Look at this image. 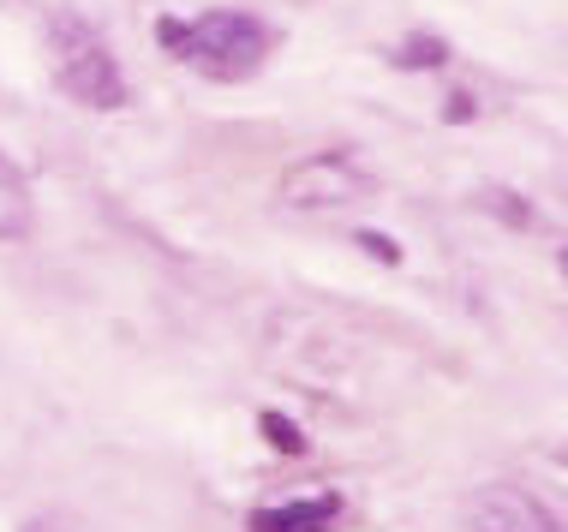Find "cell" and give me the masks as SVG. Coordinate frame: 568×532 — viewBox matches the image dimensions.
Listing matches in <instances>:
<instances>
[{"label": "cell", "mask_w": 568, "mask_h": 532, "mask_svg": "<svg viewBox=\"0 0 568 532\" xmlns=\"http://www.w3.org/2000/svg\"><path fill=\"white\" fill-rule=\"evenodd\" d=\"M156 42L168 54H180L192 72L216 84H240L264 66V54L275 49V30L257 19V12H240V7H210L197 12L192 24L180 19H162L156 24Z\"/></svg>", "instance_id": "1"}, {"label": "cell", "mask_w": 568, "mask_h": 532, "mask_svg": "<svg viewBox=\"0 0 568 532\" xmlns=\"http://www.w3.org/2000/svg\"><path fill=\"white\" fill-rule=\"evenodd\" d=\"M49 54H54V79L72 102H84V109H120L126 102V79H120L114 49L79 12H49Z\"/></svg>", "instance_id": "2"}, {"label": "cell", "mask_w": 568, "mask_h": 532, "mask_svg": "<svg viewBox=\"0 0 568 532\" xmlns=\"http://www.w3.org/2000/svg\"><path fill=\"white\" fill-rule=\"evenodd\" d=\"M275 192H282V204H294V209H342V204H359V197L372 192V180L353 168L347 156H305L282 174Z\"/></svg>", "instance_id": "3"}, {"label": "cell", "mask_w": 568, "mask_h": 532, "mask_svg": "<svg viewBox=\"0 0 568 532\" xmlns=\"http://www.w3.org/2000/svg\"><path fill=\"white\" fill-rule=\"evenodd\" d=\"M467 526L473 532H562L557 514L532 491H520V484H485L467 503Z\"/></svg>", "instance_id": "4"}, {"label": "cell", "mask_w": 568, "mask_h": 532, "mask_svg": "<svg viewBox=\"0 0 568 532\" xmlns=\"http://www.w3.org/2000/svg\"><path fill=\"white\" fill-rule=\"evenodd\" d=\"M342 514V497H300V503H275L252 514V532H329Z\"/></svg>", "instance_id": "5"}, {"label": "cell", "mask_w": 568, "mask_h": 532, "mask_svg": "<svg viewBox=\"0 0 568 532\" xmlns=\"http://www.w3.org/2000/svg\"><path fill=\"white\" fill-rule=\"evenodd\" d=\"M24 227H30V186H24V174L0 156V239H19Z\"/></svg>", "instance_id": "6"}, {"label": "cell", "mask_w": 568, "mask_h": 532, "mask_svg": "<svg viewBox=\"0 0 568 532\" xmlns=\"http://www.w3.org/2000/svg\"><path fill=\"white\" fill-rule=\"evenodd\" d=\"M264 437H270V449H282V454H305L300 424H294V419H282V413H264Z\"/></svg>", "instance_id": "7"}, {"label": "cell", "mask_w": 568, "mask_h": 532, "mask_svg": "<svg viewBox=\"0 0 568 532\" xmlns=\"http://www.w3.org/2000/svg\"><path fill=\"white\" fill-rule=\"evenodd\" d=\"M402 66H443V42H432V37H425V42H407V49H402Z\"/></svg>", "instance_id": "8"}, {"label": "cell", "mask_w": 568, "mask_h": 532, "mask_svg": "<svg viewBox=\"0 0 568 532\" xmlns=\"http://www.w3.org/2000/svg\"><path fill=\"white\" fill-rule=\"evenodd\" d=\"M359 246H365V252H377L383 264H402V252H395V239H383V234H359Z\"/></svg>", "instance_id": "9"}, {"label": "cell", "mask_w": 568, "mask_h": 532, "mask_svg": "<svg viewBox=\"0 0 568 532\" xmlns=\"http://www.w3.org/2000/svg\"><path fill=\"white\" fill-rule=\"evenodd\" d=\"M30 532H67V526H60V521H42V526H30Z\"/></svg>", "instance_id": "10"}, {"label": "cell", "mask_w": 568, "mask_h": 532, "mask_svg": "<svg viewBox=\"0 0 568 532\" xmlns=\"http://www.w3.org/2000/svg\"><path fill=\"white\" fill-rule=\"evenodd\" d=\"M562 269H568V246H562Z\"/></svg>", "instance_id": "11"}]
</instances>
